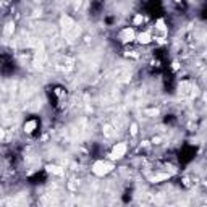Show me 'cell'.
Instances as JSON below:
<instances>
[{
	"instance_id": "obj_1",
	"label": "cell",
	"mask_w": 207,
	"mask_h": 207,
	"mask_svg": "<svg viewBox=\"0 0 207 207\" xmlns=\"http://www.w3.org/2000/svg\"><path fill=\"white\" fill-rule=\"evenodd\" d=\"M91 170H92L94 175H97V176H105L107 173H110L112 170H114V164L109 162V160H96L92 164Z\"/></svg>"
},
{
	"instance_id": "obj_2",
	"label": "cell",
	"mask_w": 207,
	"mask_h": 207,
	"mask_svg": "<svg viewBox=\"0 0 207 207\" xmlns=\"http://www.w3.org/2000/svg\"><path fill=\"white\" fill-rule=\"evenodd\" d=\"M128 152V146L125 143H117L114 147H112V152H110V159L112 160H118V159H123Z\"/></svg>"
},
{
	"instance_id": "obj_3",
	"label": "cell",
	"mask_w": 207,
	"mask_h": 207,
	"mask_svg": "<svg viewBox=\"0 0 207 207\" xmlns=\"http://www.w3.org/2000/svg\"><path fill=\"white\" fill-rule=\"evenodd\" d=\"M138 42L139 44H143V45H147V44H150L152 42V36H150V33H147V31H144V33H141V34H138Z\"/></svg>"
},
{
	"instance_id": "obj_4",
	"label": "cell",
	"mask_w": 207,
	"mask_h": 207,
	"mask_svg": "<svg viewBox=\"0 0 207 207\" xmlns=\"http://www.w3.org/2000/svg\"><path fill=\"white\" fill-rule=\"evenodd\" d=\"M120 37H121V39H123L125 42L133 41V39H134V31H133V28H125V29L121 31Z\"/></svg>"
},
{
	"instance_id": "obj_5",
	"label": "cell",
	"mask_w": 207,
	"mask_h": 207,
	"mask_svg": "<svg viewBox=\"0 0 207 207\" xmlns=\"http://www.w3.org/2000/svg\"><path fill=\"white\" fill-rule=\"evenodd\" d=\"M24 131L28 134H31V133H34V129L37 128V120H28L26 123H24Z\"/></svg>"
},
{
	"instance_id": "obj_6",
	"label": "cell",
	"mask_w": 207,
	"mask_h": 207,
	"mask_svg": "<svg viewBox=\"0 0 207 207\" xmlns=\"http://www.w3.org/2000/svg\"><path fill=\"white\" fill-rule=\"evenodd\" d=\"M47 172L49 173H52V175H57V176H62L63 173H65V170L62 167H58V165H47Z\"/></svg>"
},
{
	"instance_id": "obj_7",
	"label": "cell",
	"mask_w": 207,
	"mask_h": 207,
	"mask_svg": "<svg viewBox=\"0 0 207 207\" xmlns=\"http://www.w3.org/2000/svg\"><path fill=\"white\" fill-rule=\"evenodd\" d=\"M62 24H63L65 29H71V28L74 26L73 20H71V18H68V16H63V18H62Z\"/></svg>"
},
{
	"instance_id": "obj_8",
	"label": "cell",
	"mask_w": 207,
	"mask_h": 207,
	"mask_svg": "<svg viewBox=\"0 0 207 207\" xmlns=\"http://www.w3.org/2000/svg\"><path fill=\"white\" fill-rule=\"evenodd\" d=\"M143 23H144V16H143V13L134 15V18H133V24H134V26H139V24H143Z\"/></svg>"
},
{
	"instance_id": "obj_9",
	"label": "cell",
	"mask_w": 207,
	"mask_h": 207,
	"mask_svg": "<svg viewBox=\"0 0 207 207\" xmlns=\"http://www.w3.org/2000/svg\"><path fill=\"white\" fill-rule=\"evenodd\" d=\"M13 31H15V24H13V21H10V23L5 26V31L3 33H5V36H12Z\"/></svg>"
},
{
	"instance_id": "obj_10",
	"label": "cell",
	"mask_w": 207,
	"mask_h": 207,
	"mask_svg": "<svg viewBox=\"0 0 207 207\" xmlns=\"http://www.w3.org/2000/svg\"><path fill=\"white\" fill-rule=\"evenodd\" d=\"M155 28H157L159 31H165L167 29V28H165V21L164 20H157L155 21Z\"/></svg>"
},
{
	"instance_id": "obj_11",
	"label": "cell",
	"mask_w": 207,
	"mask_h": 207,
	"mask_svg": "<svg viewBox=\"0 0 207 207\" xmlns=\"http://www.w3.org/2000/svg\"><path fill=\"white\" fill-rule=\"evenodd\" d=\"M129 133H131V136H136V134H138V125H136V123H131Z\"/></svg>"
},
{
	"instance_id": "obj_12",
	"label": "cell",
	"mask_w": 207,
	"mask_h": 207,
	"mask_svg": "<svg viewBox=\"0 0 207 207\" xmlns=\"http://www.w3.org/2000/svg\"><path fill=\"white\" fill-rule=\"evenodd\" d=\"M173 2H181V0H173Z\"/></svg>"
}]
</instances>
